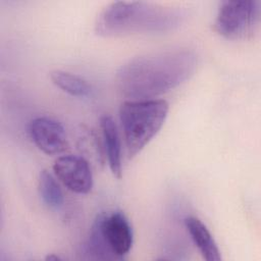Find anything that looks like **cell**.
I'll list each match as a JSON object with an SVG mask.
<instances>
[{"label":"cell","mask_w":261,"mask_h":261,"mask_svg":"<svg viewBox=\"0 0 261 261\" xmlns=\"http://www.w3.org/2000/svg\"><path fill=\"white\" fill-rule=\"evenodd\" d=\"M195 52L186 48L148 53L129 59L117 71L120 92L132 100H146L166 93L193 74Z\"/></svg>","instance_id":"cell-1"},{"label":"cell","mask_w":261,"mask_h":261,"mask_svg":"<svg viewBox=\"0 0 261 261\" xmlns=\"http://www.w3.org/2000/svg\"><path fill=\"white\" fill-rule=\"evenodd\" d=\"M184 18L182 12L174 7L142 1H118L101 11L95 32L104 37L165 33L177 29Z\"/></svg>","instance_id":"cell-2"},{"label":"cell","mask_w":261,"mask_h":261,"mask_svg":"<svg viewBox=\"0 0 261 261\" xmlns=\"http://www.w3.org/2000/svg\"><path fill=\"white\" fill-rule=\"evenodd\" d=\"M169 110L163 99L128 100L119 107V120L129 159L139 154L162 127Z\"/></svg>","instance_id":"cell-3"},{"label":"cell","mask_w":261,"mask_h":261,"mask_svg":"<svg viewBox=\"0 0 261 261\" xmlns=\"http://www.w3.org/2000/svg\"><path fill=\"white\" fill-rule=\"evenodd\" d=\"M133 242L134 232L126 216L111 211L100 214L94 221L86 250L99 259L121 258L129 252Z\"/></svg>","instance_id":"cell-4"},{"label":"cell","mask_w":261,"mask_h":261,"mask_svg":"<svg viewBox=\"0 0 261 261\" xmlns=\"http://www.w3.org/2000/svg\"><path fill=\"white\" fill-rule=\"evenodd\" d=\"M260 14V1H223L219 5L213 27L224 38L243 39L255 32Z\"/></svg>","instance_id":"cell-5"},{"label":"cell","mask_w":261,"mask_h":261,"mask_svg":"<svg viewBox=\"0 0 261 261\" xmlns=\"http://www.w3.org/2000/svg\"><path fill=\"white\" fill-rule=\"evenodd\" d=\"M53 170L58 179L70 191L87 194L93 187V174L88 161L75 155H65L57 158Z\"/></svg>","instance_id":"cell-6"},{"label":"cell","mask_w":261,"mask_h":261,"mask_svg":"<svg viewBox=\"0 0 261 261\" xmlns=\"http://www.w3.org/2000/svg\"><path fill=\"white\" fill-rule=\"evenodd\" d=\"M29 133L35 145L45 154H59L67 148L65 129L59 121L53 118L42 116L33 119Z\"/></svg>","instance_id":"cell-7"},{"label":"cell","mask_w":261,"mask_h":261,"mask_svg":"<svg viewBox=\"0 0 261 261\" xmlns=\"http://www.w3.org/2000/svg\"><path fill=\"white\" fill-rule=\"evenodd\" d=\"M185 226L199 249L203 258L207 261H220V251L207 226L197 217L189 216L185 219Z\"/></svg>","instance_id":"cell-8"},{"label":"cell","mask_w":261,"mask_h":261,"mask_svg":"<svg viewBox=\"0 0 261 261\" xmlns=\"http://www.w3.org/2000/svg\"><path fill=\"white\" fill-rule=\"evenodd\" d=\"M100 125L102 128L109 168L112 174L119 178L121 176V146L117 126L114 119L108 114L101 116Z\"/></svg>","instance_id":"cell-9"},{"label":"cell","mask_w":261,"mask_h":261,"mask_svg":"<svg viewBox=\"0 0 261 261\" xmlns=\"http://www.w3.org/2000/svg\"><path fill=\"white\" fill-rule=\"evenodd\" d=\"M50 77L55 86L71 96L86 97L92 92L91 85L79 75L63 70H53Z\"/></svg>","instance_id":"cell-10"},{"label":"cell","mask_w":261,"mask_h":261,"mask_svg":"<svg viewBox=\"0 0 261 261\" xmlns=\"http://www.w3.org/2000/svg\"><path fill=\"white\" fill-rule=\"evenodd\" d=\"M38 188L39 194L47 206L51 208H59L62 205V191L55 178L47 170H43L40 173Z\"/></svg>","instance_id":"cell-11"}]
</instances>
